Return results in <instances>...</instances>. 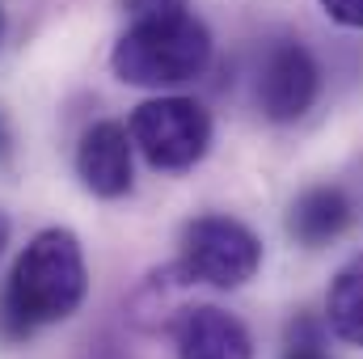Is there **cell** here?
Returning <instances> with one entry per match:
<instances>
[{"label": "cell", "mask_w": 363, "mask_h": 359, "mask_svg": "<svg viewBox=\"0 0 363 359\" xmlns=\"http://www.w3.org/2000/svg\"><path fill=\"white\" fill-rule=\"evenodd\" d=\"M211 64V30L190 13L140 17L110 51V68L123 85L135 89H169L203 77Z\"/></svg>", "instance_id": "7a4b0ae2"}, {"label": "cell", "mask_w": 363, "mask_h": 359, "mask_svg": "<svg viewBox=\"0 0 363 359\" xmlns=\"http://www.w3.org/2000/svg\"><path fill=\"white\" fill-rule=\"evenodd\" d=\"M174 267L190 283H207V287H241L250 283L262 267V241L254 237V228H245L233 216H199L182 228V250Z\"/></svg>", "instance_id": "277c9868"}, {"label": "cell", "mask_w": 363, "mask_h": 359, "mask_svg": "<svg viewBox=\"0 0 363 359\" xmlns=\"http://www.w3.org/2000/svg\"><path fill=\"white\" fill-rule=\"evenodd\" d=\"M325 321L334 338L363 347V254L334 275L330 296H325Z\"/></svg>", "instance_id": "9c48e42d"}, {"label": "cell", "mask_w": 363, "mask_h": 359, "mask_svg": "<svg viewBox=\"0 0 363 359\" xmlns=\"http://www.w3.org/2000/svg\"><path fill=\"white\" fill-rule=\"evenodd\" d=\"M174 347L178 359H254L250 330L216 304H190L174 317Z\"/></svg>", "instance_id": "52a82bcc"}, {"label": "cell", "mask_w": 363, "mask_h": 359, "mask_svg": "<svg viewBox=\"0 0 363 359\" xmlns=\"http://www.w3.org/2000/svg\"><path fill=\"white\" fill-rule=\"evenodd\" d=\"M325 17L347 26V30H363V0H321Z\"/></svg>", "instance_id": "30bf717a"}, {"label": "cell", "mask_w": 363, "mask_h": 359, "mask_svg": "<svg viewBox=\"0 0 363 359\" xmlns=\"http://www.w3.org/2000/svg\"><path fill=\"white\" fill-rule=\"evenodd\" d=\"M347 224H351V199L338 186H313L287 211V233L308 250L330 245L334 237H342Z\"/></svg>", "instance_id": "ba28073f"}, {"label": "cell", "mask_w": 363, "mask_h": 359, "mask_svg": "<svg viewBox=\"0 0 363 359\" xmlns=\"http://www.w3.org/2000/svg\"><path fill=\"white\" fill-rule=\"evenodd\" d=\"M131 131L114 118L93 123L77 144V178L97 199H118L131 190Z\"/></svg>", "instance_id": "8992f818"}, {"label": "cell", "mask_w": 363, "mask_h": 359, "mask_svg": "<svg viewBox=\"0 0 363 359\" xmlns=\"http://www.w3.org/2000/svg\"><path fill=\"white\" fill-rule=\"evenodd\" d=\"M131 144L144 153V161L152 170L182 174L190 165H199L211 148V114L194 101V97H148L131 110Z\"/></svg>", "instance_id": "3957f363"}, {"label": "cell", "mask_w": 363, "mask_h": 359, "mask_svg": "<svg viewBox=\"0 0 363 359\" xmlns=\"http://www.w3.org/2000/svg\"><path fill=\"white\" fill-rule=\"evenodd\" d=\"M0 38H4V9H0Z\"/></svg>", "instance_id": "5bb4252c"}, {"label": "cell", "mask_w": 363, "mask_h": 359, "mask_svg": "<svg viewBox=\"0 0 363 359\" xmlns=\"http://www.w3.org/2000/svg\"><path fill=\"white\" fill-rule=\"evenodd\" d=\"M97 359H110V355H97Z\"/></svg>", "instance_id": "9a60e30c"}, {"label": "cell", "mask_w": 363, "mask_h": 359, "mask_svg": "<svg viewBox=\"0 0 363 359\" xmlns=\"http://www.w3.org/2000/svg\"><path fill=\"white\" fill-rule=\"evenodd\" d=\"M89 296L85 250L72 228H43L9 270L0 292V330L30 338L55 321H68Z\"/></svg>", "instance_id": "6da1fadb"}, {"label": "cell", "mask_w": 363, "mask_h": 359, "mask_svg": "<svg viewBox=\"0 0 363 359\" xmlns=\"http://www.w3.org/2000/svg\"><path fill=\"white\" fill-rule=\"evenodd\" d=\"M283 359H325V355H321L317 347H291V351H287Z\"/></svg>", "instance_id": "7c38bea8"}, {"label": "cell", "mask_w": 363, "mask_h": 359, "mask_svg": "<svg viewBox=\"0 0 363 359\" xmlns=\"http://www.w3.org/2000/svg\"><path fill=\"white\" fill-rule=\"evenodd\" d=\"M4 245H9V216L0 211V254H4Z\"/></svg>", "instance_id": "4fadbf2b"}, {"label": "cell", "mask_w": 363, "mask_h": 359, "mask_svg": "<svg viewBox=\"0 0 363 359\" xmlns=\"http://www.w3.org/2000/svg\"><path fill=\"white\" fill-rule=\"evenodd\" d=\"M321 93V68L300 38H279L258 68V106L271 123H296Z\"/></svg>", "instance_id": "5b68a950"}, {"label": "cell", "mask_w": 363, "mask_h": 359, "mask_svg": "<svg viewBox=\"0 0 363 359\" xmlns=\"http://www.w3.org/2000/svg\"><path fill=\"white\" fill-rule=\"evenodd\" d=\"M123 9L131 13V21L140 17H165V13H182L186 0H123Z\"/></svg>", "instance_id": "8fae6325"}]
</instances>
